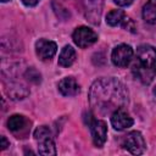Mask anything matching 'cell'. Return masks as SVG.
<instances>
[{"label":"cell","mask_w":156,"mask_h":156,"mask_svg":"<svg viewBox=\"0 0 156 156\" xmlns=\"http://www.w3.org/2000/svg\"><path fill=\"white\" fill-rule=\"evenodd\" d=\"M129 95L122 82L113 77L96 79L89 90V102L99 115L112 113L128 104Z\"/></svg>","instance_id":"cell-1"},{"label":"cell","mask_w":156,"mask_h":156,"mask_svg":"<svg viewBox=\"0 0 156 156\" xmlns=\"http://www.w3.org/2000/svg\"><path fill=\"white\" fill-rule=\"evenodd\" d=\"M132 72L143 84H150L156 77V49L144 44L136 49Z\"/></svg>","instance_id":"cell-2"},{"label":"cell","mask_w":156,"mask_h":156,"mask_svg":"<svg viewBox=\"0 0 156 156\" xmlns=\"http://www.w3.org/2000/svg\"><path fill=\"white\" fill-rule=\"evenodd\" d=\"M122 146L133 155H140L144 152L146 144L140 132H130L124 135L122 140Z\"/></svg>","instance_id":"cell-3"},{"label":"cell","mask_w":156,"mask_h":156,"mask_svg":"<svg viewBox=\"0 0 156 156\" xmlns=\"http://www.w3.org/2000/svg\"><path fill=\"white\" fill-rule=\"evenodd\" d=\"M72 39L78 48L84 49V48L93 45L98 40V34L91 28L85 27V26H80V27L74 29V32L72 34Z\"/></svg>","instance_id":"cell-4"},{"label":"cell","mask_w":156,"mask_h":156,"mask_svg":"<svg viewBox=\"0 0 156 156\" xmlns=\"http://www.w3.org/2000/svg\"><path fill=\"white\" fill-rule=\"evenodd\" d=\"M133 55H134V51L130 45L119 44L112 50L111 60H112V63L117 67H127L130 63Z\"/></svg>","instance_id":"cell-5"},{"label":"cell","mask_w":156,"mask_h":156,"mask_svg":"<svg viewBox=\"0 0 156 156\" xmlns=\"http://www.w3.org/2000/svg\"><path fill=\"white\" fill-rule=\"evenodd\" d=\"M102 6H104L102 0H83L85 18L93 24H99L102 12Z\"/></svg>","instance_id":"cell-6"},{"label":"cell","mask_w":156,"mask_h":156,"mask_svg":"<svg viewBox=\"0 0 156 156\" xmlns=\"http://www.w3.org/2000/svg\"><path fill=\"white\" fill-rule=\"evenodd\" d=\"M88 126L90 127L94 145L96 147H102L105 141H106V138H107V126H106V123L101 119L94 118Z\"/></svg>","instance_id":"cell-7"},{"label":"cell","mask_w":156,"mask_h":156,"mask_svg":"<svg viewBox=\"0 0 156 156\" xmlns=\"http://www.w3.org/2000/svg\"><path fill=\"white\" fill-rule=\"evenodd\" d=\"M134 123L130 115L123 108H117L111 113V124L116 130H124L129 127H132Z\"/></svg>","instance_id":"cell-8"},{"label":"cell","mask_w":156,"mask_h":156,"mask_svg":"<svg viewBox=\"0 0 156 156\" xmlns=\"http://www.w3.org/2000/svg\"><path fill=\"white\" fill-rule=\"evenodd\" d=\"M57 51V45L52 40L39 39L35 43V52L40 60H50L55 56Z\"/></svg>","instance_id":"cell-9"},{"label":"cell","mask_w":156,"mask_h":156,"mask_svg":"<svg viewBox=\"0 0 156 156\" xmlns=\"http://www.w3.org/2000/svg\"><path fill=\"white\" fill-rule=\"evenodd\" d=\"M5 90L7 93V95L12 99V100H22L26 96L29 95V89L21 82L17 80H10L9 83H6L5 85Z\"/></svg>","instance_id":"cell-10"},{"label":"cell","mask_w":156,"mask_h":156,"mask_svg":"<svg viewBox=\"0 0 156 156\" xmlns=\"http://www.w3.org/2000/svg\"><path fill=\"white\" fill-rule=\"evenodd\" d=\"M58 91L63 96H76L80 91V87L78 82L73 77H65L57 84Z\"/></svg>","instance_id":"cell-11"},{"label":"cell","mask_w":156,"mask_h":156,"mask_svg":"<svg viewBox=\"0 0 156 156\" xmlns=\"http://www.w3.org/2000/svg\"><path fill=\"white\" fill-rule=\"evenodd\" d=\"M28 124L29 122L23 115H12L7 119V128L12 133H21L26 130Z\"/></svg>","instance_id":"cell-12"},{"label":"cell","mask_w":156,"mask_h":156,"mask_svg":"<svg viewBox=\"0 0 156 156\" xmlns=\"http://www.w3.org/2000/svg\"><path fill=\"white\" fill-rule=\"evenodd\" d=\"M76 61V51L71 45L63 46L58 56V65L62 67H69Z\"/></svg>","instance_id":"cell-13"},{"label":"cell","mask_w":156,"mask_h":156,"mask_svg":"<svg viewBox=\"0 0 156 156\" xmlns=\"http://www.w3.org/2000/svg\"><path fill=\"white\" fill-rule=\"evenodd\" d=\"M38 152L45 156L56 155V146H55L52 138H46V139L38 141Z\"/></svg>","instance_id":"cell-14"},{"label":"cell","mask_w":156,"mask_h":156,"mask_svg":"<svg viewBox=\"0 0 156 156\" xmlns=\"http://www.w3.org/2000/svg\"><path fill=\"white\" fill-rule=\"evenodd\" d=\"M143 18L147 23L156 22V0H149L143 7Z\"/></svg>","instance_id":"cell-15"},{"label":"cell","mask_w":156,"mask_h":156,"mask_svg":"<svg viewBox=\"0 0 156 156\" xmlns=\"http://www.w3.org/2000/svg\"><path fill=\"white\" fill-rule=\"evenodd\" d=\"M124 17H126V15L122 10H112L106 15V23L111 27L121 26Z\"/></svg>","instance_id":"cell-16"},{"label":"cell","mask_w":156,"mask_h":156,"mask_svg":"<svg viewBox=\"0 0 156 156\" xmlns=\"http://www.w3.org/2000/svg\"><path fill=\"white\" fill-rule=\"evenodd\" d=\"M46 138H52V134H51V130L49 127L46 126H40L38 127L35 130H34V139L37 141H40L43 139H46Z\"/></svg>","instance_id":"cell-17"},{"label":"cell","mask_w":156,"mask_h":156,"mask_svg":"<svg viewBox=\"0 0 156 156\" xmlns=\"http://www.w3.org/2000/svg\"><path fill=\"white\" fill-rule=\"evenodd\" d=\"M24 77H26L29 82H32V83H34V84H38V83H40V80H41V74H40L34 67H28V68L26 69V72H24Z\"/></svg>","instance_id":"cell-18"},{"label":"cell","mask_w":156,"mask_h":156,"mask_svg":"<svg viewBox=\"0 0 156 156\" xmlns=\"http://www.w3.org/2000/svg\"><path fill=\"white\" fill-rule=\"evenodd\" d=\"M121 26H122L126 30H129V32H132V33H135V24H134V22H133L132 18H129V17L126 16Z\"/></svg>","instance_id":"cell-19"},{"label":"cell","mask_w":156,"mask_h":156,"mask_svg":"<svg viewBox=\"0 0 156 156\" xmlns=\"http://www.w3.org/2000/svg\"><path fill=\"white\" fill-rule=\"evenodd\" d=\"M118 6L121 7H124V6H129L134 0H113Z\"/></svg>","instance_id":"cell-20"},{"label":"cell","mask_w":156,"mask_h":156,"mask_svg":"<svg viewBox=\"0 0 156 156\" xmlns=\"http://www.w3.org/2000/svg\"><path fill=\"white\" fill-rule=\"evenodd\" d=\"M0 146H1V150H5V149H7V146H10V141L4 135L0 138Z\"/></svg>","instance_id":"cell-21"},{"label":"cell","mask_w":156,"mask_h":156,"mask_svg":"<svg viewBox=\"0 0 156 156\" xmlns=\"http://www.w3.org/2000/svg\"><path fill=\"white\" fill-rule=\"evenodd\" d=\"M26 6H28V7H32V6H35L40 0H21Z\"/></svg>","instance_id":"cell-22"},{"label":"cell","mask_w":156,"mask_h":156,"mask_svg":"<svg viewBox=\"0 0 156 156\" xmlns=\"http://www.w3.org/2000/svg\"><path fill=\"white\" fill-rule=\"evenodd\" d=\"M154 94L156 95V87H155V89H154Z\"/></svg>","instance_id":"cell-23"},{"label":"cell","mask_w":156,"mask_h":156,"mask_svg":"<svg viewBox=\"0 0 156 156\" xmlns=\"http://www.w3.org/2000/svg\"><path fill=\"white\" fill-rule=\"evenodd\" d=\"M1 1H2V2H7L9 0H1Z\"/></svg>","instance_id":"cell-24"}]
</instances>
